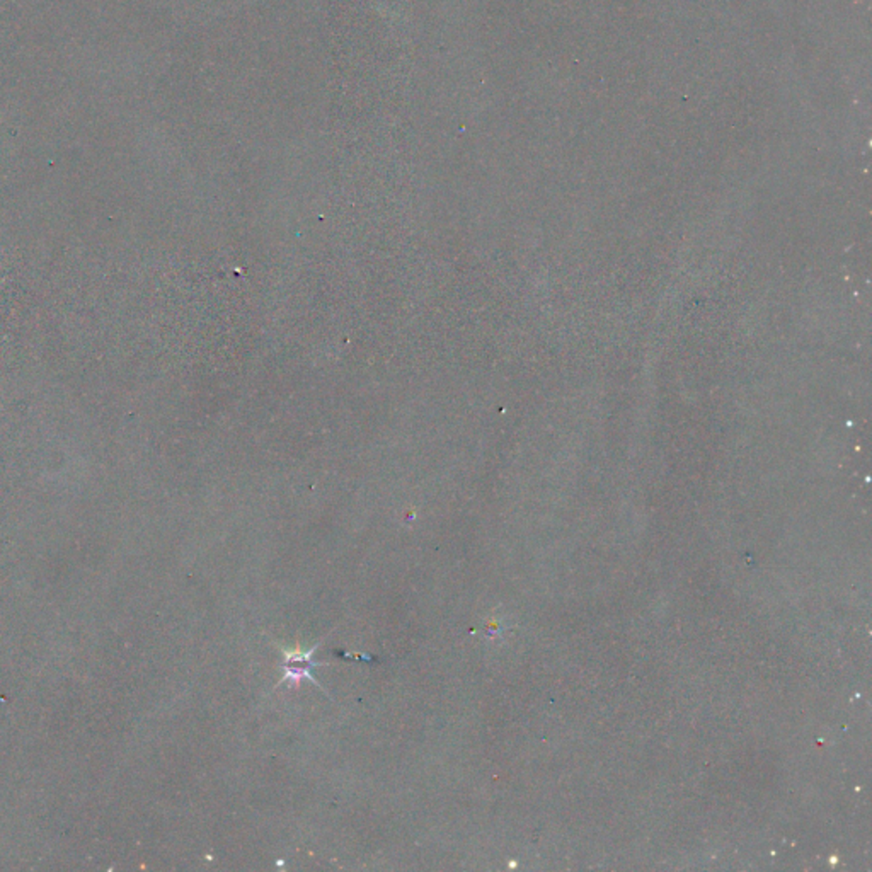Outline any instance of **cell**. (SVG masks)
Wrapping results in <instances>:
<instances>
[{
  "label": "cell",
  "instance_id": "cell-1",
  "mask_svg": "<svg viewBox=\"0 0 872 872\" xmlns=\"http://www.w3.org/2000/svg\"><path fill=\"white\" fill-rule=\"evenodd\" d=\"M319 647V644L311 647L309 651H302L299 647L295 649H283V676L282 680L278 682V685H283V684H288L290 686L301 685V682L303 680H309L312 682L314 685L321 686V684L317 682L312 675V670L317 668V666H324L328 663H321V661H314L315 649ZM322 688V686H321Z\"/></svg>",
  "mask_w": 872,
  "mask_h": 872
}]
</instances>
